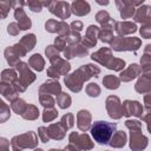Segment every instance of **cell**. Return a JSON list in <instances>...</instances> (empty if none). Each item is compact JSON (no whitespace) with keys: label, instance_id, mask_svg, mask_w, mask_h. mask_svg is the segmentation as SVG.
Returning a JSON list of instances; mask_svg holds the SVG:
<instances>
[{"label":"cell","instance_id":"cell-1","mask_svg":"<svg viewBox=\"0 0 151 151\" xmlns=\"http://www.w3.org/2000/svg\"><path fill=\"white\" fill-rule=\"evenodd\" d=\"M117 124L116 123H109L104 120H97L93 123L91 127V134L96 142L99 144H107L116 132Z\"/></svg>","mask_w":151,"mask_h":151}]
</instances>
